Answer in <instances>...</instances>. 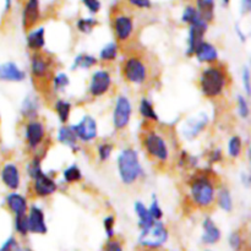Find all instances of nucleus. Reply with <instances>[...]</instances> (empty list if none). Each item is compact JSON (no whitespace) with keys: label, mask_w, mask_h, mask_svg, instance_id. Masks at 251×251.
<instances>
[{"label":"nucleus","mask_w":251,"mask_h":251,"mask_svg":"<svg viewBox=\"0 0 251 251\" xmlns=\"http://www.w3.org/2000/svg\"><path fill=\"white\" fill-rule=\"evenodd\" d=\"M103 225H104L105 232H107L108 237L112 238L113 235H114V217H113V216L107 217L104 220V222H103Z\"/></svg>","instance_id":"37998d69"},{"label":"nucleus","mask_w":251,"mask_h":251,"mask_svg":"<svg viewBox=\"0 0 251 251\" xmlns=\"http://www.w3.org/2000/svg\"><path fill=\"white\" fill-rule=\"evenodd\" d=\"M132 28H134V25H132L131 17L126 16V15H118V16H115L114 29L119 41H126L131 36Z\"/></svg>","instance_id":"9b49d317"},{"label":"nucleus","mask_w":251,"mask_h":251,"mask_svg":"<svg viewBox=\"0 0 251 251\" xmlns=\"http://www.w3.org/2000/svg\"><path fill=\"white\" fill-rule=\"evenodd\" d=\"M7 206L15 215H24L27 210L26 199L19 194H10L6 198Z\"/></svg>","instance_id":"412c9836"},{"label":"nucleus","mask_w":251,"mask_h":251,"mask_svg":"<svg viewBox=\"0 0 251 251\" xmlns=\"http://www.w3.org/2000/svg\"><path fill=\"white\" fill-rule=\"evenodd\" d=\"M0 251H22L21 248H20V244L14 239V238H10L2 248L0 249Z\"/></svg>","instance_id":"79ce46f5"},{"label":"nucleus","mask_w":251,"mask_h":251,"mask_svg":"<svg viewBox=\"0 0 251 251\" xmlns=\"http://www.w3.org/2000/svg\"><path fill=\"white\" fill-rule=\"evenodd\" d=\"M68 85H69V77L65 75V74H59V75L54 78V87H55L56 90L64 88Z\"/></svg>","instance_id":"a19ab883"},{"label":"nucleus","mask_w":251,"mask_h":251,"mask_svg":"<svg viewBox=\"0 0 251 251\" xmlns=\"http://www.w3.org/2000/svg\"><path fill=\"white\" fill-rule=\"evenodd\" d=\"M26 137L29 147H36L44 137V127L41 123L32 122L27 125Z\"/></svg>","instance_id":"f3484780"},{"label":"nucleus","mask_w":251,"mask_h":251,"mask_svg":"<svg viewBox=\"0 0 251 251\" xmlns=\"http://www.w3.org/2000/svg\"><path fill=\"white\" fill-rule=\"evenodd\" d=\"M168 239V232L166 227L159 222H153L150 227L142 229L140 235V244L147 248H158Z\"/></svg>","instance_id":"20e7f679"},{"label":"nucleus","mask_w":251,"mask_h":251,"mask_svg":"<svg viewBox=\"0 0 251 251\" xmlns=\"http://www.w3.org/2000/svg\"><path fill=\"white\" fill-rule=\"evenodd\" d=\"M243 80H244V86H245V90H247V93H248V95H250V73H249V69H245V70H244Z\"/></svg>","instance_id":"09e8293b"},{"label":"nucleus","mask_w":251,"mask_h":251,"mask_svg":"<svg viewBox=\"0 0 251 251\" xmlns=\"http://www.w3.org/2000/svg\"><path fill=\"white\" fill-rule=\"evenodd\" d=\"M55 109H56V113H58L60 122L61 123L68 122L69 115H70V110H71L70 103L65 102V100H58L55 104Z\"/></svg>","instance_id":"bb28decb"},{"label":"nucleus","mask_w":251,"mask_h":251,"mask_svg":"<svg viewBox=\"0 0 251 251\" xmlns=\"http://www.w3.org/2000/svg\"><path fill=\"white\" fill-rule=\"evenodd\" d=\"M250 7H251V0H243L242 9H243V12H244V14H247V12L249 11Z\"/></svg>","instance_id":"8fccbe9b"},{"label":"nucleus","mask_w":251,"mask_h":251,"mask_svg":"<svg viewBox=\"0 0 251 251\" xmlns=\"http://www.w3.org/2000/svg\"><path fill=\"white\" fill-rule=\"evenodd\" d=\"M198 12L203 21L208 22L213 19L215 0H198Z\"/></svg>","instance_id":"4be33fe9"},{"label":"nucleus","mask_w":251,"mask_h":251,"mask_svg":"<svg viewBox=\"0 0 251 251\" xmlns=\"http://www.w3.org/2000/svg\"><path fill=\"white\" fill-rule=\"evenodd\" d=\"M228 151L232 157H238L242 152V140L240 137L234 136L229 140V144H228Z\"/></svg>","instance_id":"72a5a7b5"},{"label":"nucleus","mask_w":251,"mask_h":251,"mask_svg":"<svg viewBox=\"0 0 251 251\" xmlns=\"http://www.w3.org/2000/svg\"><path fill=\"white\" fill-rule=\"evenodd\" d=\"M96 64V58L95 56L87 55V54H81L77 58L75 59V63H74L73 69L82 68V69H88L92 65Z\"/></svg>","instance_id":"c85d7f7f"},{"label":"nucleus","mask_w":251,"mask_h":251,"mask_svg":"<svg viewBox=\"0 0 251 251\" xmlns=\"http://www.w3.org/2000/svg\"><path fill=\"white\" fill-rule=\"evenodd\" d=\"M191 198L200 207H207L215 199V186L207 176L196 178L191 184Z\"/></svg>","instance_id":"7ed1b4c3"},{"label":"nucleus","mask_w":251,"mask_h":251,"mask_svg":"<svg viewBox=\"0 0 251 251\" xmlns=\"http://www.w3.org/2000/svg\"><path fill=\"white\" fill-rule=\"evenodd\" d=\"M218 205L227 212L232 211V198H230V194L227 189H222L218 193Z\"/></svg>","instance_id":"c756f323"},{"label":"nucleus","mask_w":251,"mask_h":251,"mask_svg":"<svg viewBox=\"0 0 251 251\" xmlns=\"http://www.w3.org/2000/svg\"><path fill=\"white\" fill-rule=\"evenodd\" d=\"M77 139L82 141H91L97 136V124L92 117H85L77 125L73 126Z\"/></svg>","instance_id":"1a4fd4ad"},{"label":"nucleus","mask_w":251,"mask_h":251,"mask_svg":"<svg viewBox=\"0 0 251 251\" xmlns=\"http://www.w3.org/2000/svg\"><path fill=\"white\" fill-rule=\"evenodd\" d=\"M31 69L32 74H33L36 77H44L46 74L49 71V61L47 60V58L42 54H34L32 56L31 61Z\"/></svg>","instance_id":"aec40b11"},{"label":"nucleus","mask_w":251,"mask_h":251,"mask_svg":"<svg viewBox=\"0 0 251 251\" xmlns=\"http://www.w3.org/2000/svg\"><path fill=\"white\" fill-rule=\"evenodd\" d=\"M118 168L122 180L125 184H131L142 174L141 164L136 151L126 149L118 157Z\"/></svg>","instance_id":"f257e3e1"},{"label":"nucleus","mask_w":251,"mask_h":251,"mask_svg":"<svg viewBox=\"0 0 251 251\" xmlns=\"http://www.w3.org/2000/svg\"><path fill=\"white\" fill-rule=\"evenodd\" d=\"M195 54L200 61H205V63H212V61L217 60L218 51L212 44L206 43V42H201L195 49Z\"/></svg>","instance_id":"a211bd4d"},{"label":"nucleus","mask_w":251,"mask_h":251,"mask_svg":"<svg viewBox=\"0 0 251 251\" xmlns=\"http://www.w3.org/2000/svg\"><path fill=\"white\" fill-rule=\"evenodd\" d=\"M15 228L21 235H26L29 232L28 229V217L26 215H16L15 220Z\"/></svg>","instance_id":"7c9ffc66"},{"label":"nucleus","mask_w":251,"mask_h":251,"mask_svg":"<svg viewBox=\"0 0 251 251\" xmlns=\"http://www.w3.org/2000/svg\"><path fill=\"white\" fill-rule=\"evenodd\" d=\"M206 31H207V22L203 21L201 17H199L195 22L190 25V33H189L188 41V55L195 54V49L202 42L203 34H205Z\"/></svg>","instance_id":"0eeeda50"},{"label":"nucleus","mask_w":251,"mask_h":251,"mask_svg":"<svg viewBox=\"0 0 251 251\" xmlns=\"http://www.w3.org/2000/svg\"><path fill=\"white\" fill-rule=\"evenodd\" d=\"M112 83V78H110L109 74L107 71H97L95 75L92 76L90 85V92L93 96H102L104 95L110 87Z\"/></svg>","instance_id":"9d476101"},{"label":"nucleus","mask_w":251,"mask_h":251,"mask_svg":"<svg viewBox=\"0 0 251 251\" xmlns=\"http://www.w3.org/2000/svg\"><path fill=\"white\" fill-rule=\"evenodd\" d=\"M113 151V146L110 144H103L100 145V149H98V153H100V158L102 161H107L110 157Z\"/></svg>","instance_id":"4c0bfd02"},{"label":"nucleus","mask_w":251,"mask_h":251,"mask_svg":"<svg viewBox=\"0 0 251 251\" xmlns=\"http://www.w3.org/2000/svg\"><path fill=\"white\" fill-rule=\"evenodd\" d=\"M34 180V191L39 196H48L51 195L56 190V184L49 178L48 176L42 172L38 176L33 179Z\"/></svg>","instance_id":"ddd939ff"},{"label":"nucleus","mask_w":251,"mask_h":251,"mask_svg":"<svg viewBox=\"0 0 251 251\" xmlns=\"http://www.w3.org/2000/svg\"><path fill=\"white\" fill-rule=\"evenodd\" d=\"M28 173H29V176H31L33 179L36 178V176H38L39 174L42 173L41 161H39V158H34L33 162H32L31 164H29Z\"/></svg>","instance_id":"58836bf2"},{"label":"nucleus","mask_w":251,"mask_h":251,"mask_svg":"<svg viewBox=\"0 0 251 251\" xmlns=\"http://www.w3.org/2000/svg\"><path fill=\"white\" fill-rule=\"evenodd\" d=\"M27 44L33 50H39L44 46V29L38 28L32 32L27 38Z\"/></svg>","instance_id":"393cba45"},{"label":"nucleus","mask_w":251,"mask_h":251,"mask_svg":"<svg viewBox=\"0 0 251 251\" xmlns=\"http://www.w3.org/2000/svg\"><path fill=\"white\" fill-rule=\"evenodd\" d=\"M135 210H136L137 216H139V218H140V227H141L142 229L150 227V226L154 222V220L152 218L151 213H150L149 208L145 207L144 203L136 202V205H135Z\"/></svg>","instance_id":"b1692460"},{"label":"nucleus","mask_w":251,"mask_h":251,"mask_svg":"<svg viewBox=\"0 0 251 251\" xmlns=\"http://www.w3.org/2000/svg\"><path fill=\"white\" fill-rule=\"evenodd\" d=\"M206 123H207V118L205 115H201L199 119H193L190 122H188L186 124V129H185V134L186 136L189 137H195L201 130L205 127Z\"/></svg>","instance_id":"5701e85b"},{"label":"nucleus","mask_w":251,"mask_h":251,"mask_svg":"<svg viewBox=\"0 0 251 251\" xmlns=\"http://www.w3.org/2000/svg\"><path fill=\"white\" fill-rule=\"evenodd\" d=\"M64 178H65V180L69 181V183H74V181L81 180L82 174H81V171L78 169L77 166H71L64 171Z\"/></svg>","instance_id":"2f4dec72"},{"label":"nucleus","mask_w":251,"mask_h":251,"mask_svg":"<svg viewBox=\"0 0 251 251\" xmlns=\"http://www.w3.org/2000/svg\"><path fill=\"white\" fill-rule=\"evenodd\" d=\"M125 77L132 83H142L146 80L147 70L145 64L139 58H130L124 68Z\"/></svg>","instance_id":"39448f33"},{"label":"nucleus","mask_w":251,"mask_h":251,"mask_svg":"<svg viewBox=\"0 0 251 251\" xmlns=\"http://www.w3.org/2000/svg\"><path fill=\"white\" fill-rule=\"evenodd\" d=\"M82 2L87 6V9L90 10L91 12H93V14L100 11V0H82Z\"/></svg>","instance_id":"c03bdc74"},{"label":"nucleus","mask_w":251,"mask_h":251,"mask_svg":"<svg viewBox=\"0 0 251 251\" xmlns=\"http://www.w3.org/2000/svg\"><path fill=\"white\" fill-rule=\"evenodd\" d=\"M223 1H225V4H228V2H229V0H223Z\"/></svg>","instance_id":"3c124183"},{"label":"nucleus","mask_w":251,"mask_h":251,"mask_svg":"<svg viewBox=\"0 0 251 251\" xmlns=\"http://www.w3.org/2000/svg\"><path fill=\"white\" fill-rule=\"evenodd\" d=\"M27 251H29V250H27Z\"/></svg>","instance_id":"603ef678"},{"label":"nucleus","mask_w":251,"mask_h":251,"mask_svg":"<svg viewBox=\"0 0 251 251\" xmlns=\"http://www.w3.org/2000/svg\"><path fill=\"white\" fill-rule=\"evenodd\" d=\"M130 117H131V104L126 97L122 96V97L118 98L114 115H113L114 126L117 129H124L129 124Z\"/></svg>","instance_id":"423d86ee"},{"label":"nucleus","mask_w":251,"mask_h":251,"mask_svg":"<svg viewBox=\"0 0 251 251\" xmlns=\"http://www.w3.org/2000/svg\"><path fill=\"white\" fill-rule=\"evenodd\" d=\"M117 55H118V47L117 44L114 43L108 44V46L104 47V48L102 49V51H100V59H102V60H107V61L114 60V59L117 58Z\"/></svg>","instance_id":"473e14b6"},{"label":"nucleus","mask_w":251,"mask_h":251,"mask_svg":"<svg viewBox=\"0 0 251 251\" xmlns=\"http://www.w3.org/2000/svg\"><path fill=\"white\" fill-rule=\"evenodd\" d=\"M140 113H141L142 117L147 118V119L151 120H158V117H157L156 112L153 109V105L151 104V102L147 100H142L141 104H140Z\"/></svg>","instance_id":"cd10ccee"},{"label":"nucleus","mask_w":251,"mask_h":251,"mask_svg":"<svg viewBox=\"0 0 251 251\" xmlns=\"http://www.w3.org/2000/svg\"><path fill=\"white\" fill-rule=\"evenodd\" d=\"M28 229L29 232L37 233V234H46L47 233V225L44 221V215L41 208L31 207L28 216Z\"/></svg>","instance_id":"f8f14e48"},{"label":"nucleus","mask_w":251,"mask_h":251,"mask_svg":"<svg viewBox=\"0 0 251 251\" xmlns=\"http://www.w3.org/2000/svg\"><path fill=\"white\" fill-rule=\"evenodd\" d=\"M97 25V21L93 19H81L77 22V28L83 33H90L93 27Z\"/></svg>","instance_id":"f704fd0d"},{"label":"nucleus","mask_w":251,"mask_h":251,"mask_svg":"<svg viewBox=\"0 0 251 251\" xmlns=\"http://www.w3.org/2000/svg\"><path fill=\"white\" fill-rule=\"evenodd\" d=\"M201 91L207 97H217L222 93L226 86L225 71L220 68H208L202 73L200 78Z\"/></svg>","instance_id":"f03ea898"},{"label":"nucleus","mask_w":251,"mask_h":251,"mask_svg":"<svg viewBox=\"0 0 251 251\" xmlns=\"http://www.w3.org/2000/svg\"><path fill=\"white\" fill-rule=\"evenodd\" d=\"M2 183L11 190H16L20 185L19 169L14 164H5L1 171Z\"/></svg>","instance_id":"dca6fc26"},{"label":"nucleus","mask_w":251,"mask_h":251,"mask_svg":"<svg viewBox=\"0 0 251 251\" xmlns=\"http://www.w3.org/2000/svg\"><path fill=\"white\" fill-rule=\"evenodd\" d=\"M199 17H200V15H199L198 10H196L194 6H188L183 14V21L186 22V24L191 25L193 22H195Z\"/></svg>","instance_id":"c9c22d12"},{"label":"nucleus","mask_w":251,"mask_h":251,"mask_svg":"<svg viewBox=\"0 0 251 251\" xmlns=\"http://www.w3.org/2000/svg\"><path fill=\"white\" fill-rule=\"evenodd\" d=\"M25 78V73L16 64L5 63L0 65V80L2 81H22Z\"/></svg>","instance_id":"4468645a"},{"label":"nucleus","mask_w":251,"mask_h":251,"mask_svg":"<svg viewBox=\"0 0 251 251\" xmlns=\"http://www.w3.org/2000/svg\"><path fill=\"white\" fill-rule=\"evenodd\" d=\"M149 211H150V213H151V216L153 220H161L162 216H163V212H162L161 207H159V205H158V201L157 200L152 201V205H151V207H150Z\"/></svg>","instance_id":"ea45409f"},{"label":"nucleus","mask_w":251,"mask_h":251,"mask_svg":"<svg viewBox=\"0 0 251 251\" xmlns=\"http://www.w3.org/2000/svg\"><path fill=\"white\" fill-rule=\"evenodd\" d=\"M203 230H205L202 237L203 243H206V244H215V243H217L220 240V229L215 225V222L212 220H210V218H206L203 221Z\"/></svg>","instance_id":"6ab92c4d"},{"label":"nucleus","mask_w":251,"mask_h":251,"mask_svg":"<svg viewBox=\"0 0 251 251\" xmlns=\"http://www.w3.org/2000/svg\"><path fill=\"white\" fill-rule=\"evenodd\" d=\"M39 19V2L38 0H28L26 7L22 15V22H24L25 28H29L33 26Z\"/></svg>","instance_id":"2eb2a0df"},{"label":"nucleus","mask_w":251,"mask_h":251,"mask_svg":"<svg viewBox=\"0 0 251 251\" xmlns=\"http://www.w3.org/2000/svg\"><path fill=\"white\" fill-rule=\"evenodd\" d=\"M129 2L137 7H141V9L151 7V1H150V0H129Z\"/></svg>","instance_id":"de8ad7c7"},{"label":"nucleus","mask_w":251,"mask_h":251,"mask_svg":"<svg viewBox=\"0 0 251 251\" xmlns=\"http://www.w3.org/2000/svg\"><path fill=\"white\" fill-rule=\"evenodd\" d=\"M229 244L234 250H239L242 247V238H240L239 233H233L229 237Z\"/></svg>","instance_id":"a18cd8bd"},{"label":"nucleus","mask_w":251,"mask_h":251,"mask_svg":"<svg viewBox=\"0 0 251 251\" xmlns=\"http://www.w3.org/2000/svg\"><path fill=\"white\" fill-rule=\"evenodd\" d=\"M238 109H239L240 117L248 118V115H249V105H248L247 100L242 96L238 97Z\"/></svg>","instance_id":"e433bc0d"},{"label":"nucleus","mask_w":251,"mask_h":251,"mask_svg":"<svg viewBox=\"0 0 251 251\" xmlns=\"http://www.w3.org/2000/svg\"><path fill=\"white\" fill-rule=\"evenodd\" d=\"M58 137L61 144H65L70 147H75L77 142V136L74 132L73 127H61Z\"/></svg>","instance_id":"a878e982"},{"label":"nucleus","mask_w":251,"mask_h":251,"mask_svg":"<svg viewBox=\"0 0 251 251\" xmlns=\"http://www.w3.org/2000/svg\"><path fill=\"white\" fill-rule=\"evenodd\" d=\"M145 145H146V149L150 154H152L153 157H157L161 161H166L168 158V147L159 135L154 134V132L150 134L145 140Z\"/></svg>","instance_id":"6e6552de"},{"label":"nucleus","mask_w":251,"mask_h":251,"mask_svg":"<svg viewBox=\"0 0 251 251\" xmlns=\"http://www.w3.org/2000/svg\"><path fill=\"white\" fill-rule=\"evenodd\" d=\"M104 251H123V249H122V245H120L119 242L110 240V242H108L107 245H105Z\"/></svg>","instance_id":"49530a36"}]
</instances>
